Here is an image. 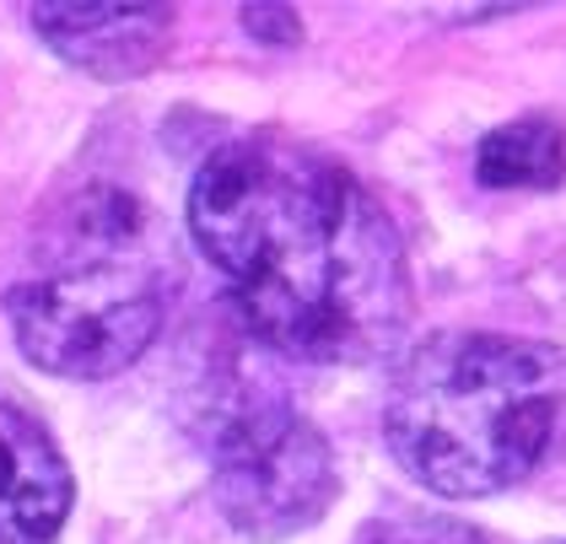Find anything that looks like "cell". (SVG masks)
<instances>
[{
	"label": "cell",
	"instance_id": "cell-1",
	"mask_svg": "<svg viewBox=\"0 0 566 544\" xmlns=\"http://www.w3.org/2000/svg\"><path fill=\"white\" fill-rule=\"evenodd\" d=\"M189 232L243 329L292 362H378L410 324L394 216L303 140L243 135L217 146L189 189Z\"/></svg>",
	"mask_w": 566,
	"mask_h": 544
},
{
	"label": "cell",
	"instance_id": "cell-2",
	"mask_svg": "<svg viewBox=\"0 0 566 544\" xmlns=\"http://www.w3.org/2000/svg\"><path fill=\"white\" fill-rule=\"evenodd\" d=\"M384 437L437 496H496L566 448V351L518 335H432L394 373Z\"/></svg>",
	"mask_w": 566,
	"mask_h": 544
},
{
	"label": "cell",
	"instance_id": "cell-3",
	"mask_svg": "<svg viewBox=\"0 0 566 544\" xmlns=\"http://www.w3.org/2000/svg\"><path fill=\"white\" fill-rule=\"evenodd\" d=\"M17 351L54 377H114L163 329V286L125 259H87L6 292Z\"/></svg>",
	"mask_w": 566,
	"mask_h": 544
},
{
	"label": "cell",
	"instance_id": "cell-4",
	"mask_svg": "<svg viewBox=\"0 0 566 544\" xmlns=\"http://www.w3.org/2000/svg\"><path fill=\"white\" fill-rule=\"evenodd\" d=\"M211 485L238 534L292 540L329 512L340 474L324 431L286 399L238 394L211 431Z\"/></svg>",
	"mask_w": 566,
	"mask_h": 544
},
{
	"label": "cell",
	"instance_id": "cell-5",
	"mask_svg": "<svg viewBox=\"0 0 566 544\" xmlns=\"http://www.w3.org/2000/svg\"><path fill=\"white\" fill-rule=\"evenodd\" d=\"M39 39L97 82H125L163 60L174 6H33Z\"/></svg>",
	"mask_w": 566,
	"mask_h": 544
},
{
	"label": "cell",
	"instance_id": "cell-6",
	"mask_svg": "<svg viewBox=\"0 0 566 544\" xmlns=\"http://www.w3.org/2000/svg\"><path fill=\"white\" fill-rule=\"evenodd\" d=\"M76 502L71 469L33 416L0 405V544H60Z\"/></svg>",
	"mask_w": 566,
	"mask_h": 544
},
{
	"label": "cell",
	"instance_id": "cell-7",
	"mask_svg": "<svg viewBox=\"0 0 566 544\" xmlns=\"http://www.w3.org/2000/svg\"><path fill=\"white\" fill-rule=\"evenodd\" d=\"M566 172V135L562 125L528 114L513 125L491 129L475 151V178L485 189H551Z\"/></svg>",
	"mask_w": 566,
	"mask_h": 544
},
{
	"label": "cell",
	"instance_id": "cell-8",
	"mask_svg": "<svg viewBox=\"0 0 566 544\" xmlns=\"http://www.w3.org/2000/svg\"><path fill=\"white\" fill-rule=\"evenodd\" d=\"M356 544H480L464 523H448V517H389V523H373L361 529Z\"/></svg>",
	"mask_w": 566,
	"mask_h": 544
},
{
	"label": "cell",
	"instance_id": "cell-9",
	"mask_svg": "<svg viewBox=\"0 0 566 544\" xmlns=\"http://www.w3.org/2000/svg\"><path fill=\"white\" fill-rule=\"evenodd\" d=\"M243 28L270 43H297V33H303L292 6H243Z\"/></svg>",
	"mask_w": 566,
	"mask_h": 544
}]
</instances>
